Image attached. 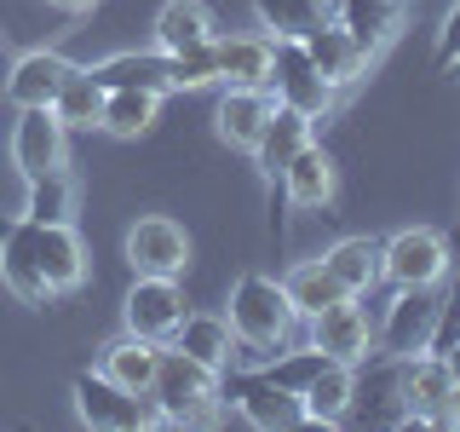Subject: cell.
<instances>
[{"instance_id": "cell-1", "label": "cell", "mask_w": 460, "mask_h": 432, "mask_svg": "<svg viewBox=\"0 0 460 432\" xmlns=\"http://www.w3.org/2000/svg\"><path fill=\"white\" fill-rule=\"evenodd\" d=\"M225 317L230 328H236L242 346H253V352H282L288 340H294V300H288V288L277 277H265V271H242L236 283H230V300H225Z\"/></svg>"}, {"instance_id": "cell-2", "label": "cell", "mask_w": 460, "mask_h": 432, "mask_svg": "<svg viewBox=\"0 0 460 432\" xmlns=\"http://www.w3.org/2000/svg\"><path fill=\"white\" fill-rule=\"evenodd\" d=\"M150 403H155V421H167V427H208L219 415V369L184 357L179 346H162Z\"/></svg>"}, {"instance_id": "cell-3", "label": "cell", "mask_w": 460, "mask_h": 432, "mask_svg": "<svg viewBox=\"0 0 460 432\" xmlns=\"http://www.w3.org/2000/svg\"><path fill=\"white\" fill-rule=\"evenodd\" d=\"M397 403L402 427H460V386L449 364H443V352H409L397 369Z\"/></svg>"}, {"instance_id": "cell-4", "label": "cell", "mask_w": 460, "mask_h": 432, "mask_svg": "<svg viewBox=\"0 0 460 432\" xmlns=\"http://www.w3.org/2000/svg\"><path fill=\"white\" fill-rule=\"evenodd\" d=\"M455 254L438 225H402L380 242V283L392 288H443Z\"/></svg>"}, {"instance_id": "cell-5", "label": "cell", "mask_w": 460, "mask_h": 432, "mask_svg": "<svg viewBox=\"0 0 460 432\" xmlns=\"http://www.w3.org/2000/svg\"><path fill=\"white\" fill-rule=\"evenodd\" d=\"M69 398H75V415L81 427L93 432H138V427H155V403L115 386L104 369H81L69 381Z\"/></svg>"}, {"instance_id": "cell-6", "label": "cell", "mask_w": 460, "mask_h": 432, "mask_svg": "<svg viewBox=\"0 0 460 432\" xmlns=\"http://www.w3.org/2000/svg\"><path fill=\"white\" fill-rule=\"evenodd\" d=\"M121 254L133 266V277H184L190 266V230L167 213H144V220L127 225Z\"/></svg>"}, {"instance_id": "cell-7", "label": "cell", "mask_w": 460, "mask_h": 432, "mask_svg": "<svg viewBox=\"0 0 460 432\" xmlns=\"http://www.w3.org/2000/svg\"><path fill=\"white\" fill-rule=\"evenodd\" d=\"M438 328H443L438 288H397V300L385 306L380 323H374V346H380L385 357H409V352H426Z\"/></svg>"}, {"instance_id": "cell-8", "label": "cell", "mask_w": 460, "mask_h": 432, "mask_svg": "<svg viewBox=\"0 0 460 432\" xmlns=\"http://www.w3.org/2000/svg\"><path fill=\"white\" fill-rule=\"evenodd\" d=\"M270 86H277V104L299 110L305 122H323L334 110V86L323 81V69L311 64L305 40H277V58H270Z\"/></svg>"}, {"instance_id": "cell-9", "label": "cell", "mask_w": 460, "mask_h": 432, "mask_svg": "<svg viewBox=\"0 0 460 432\" xmlns=\"http://www.w3.org/2000/svg\"><path fill=\"white\" fill-rule=\"evenodd\" d=\"M12 167H18V179H35V173L47 167H64L69 156V127L52 115V104H23L18 122H12Z\"/></svg>"}, {"instance_id": "cell-10", "label": "cell", "mask_w": 460, "mask_h": 432, "mask_svg": "<svg viewBox=\"0 0 460 432\" xmlns=\"http://www.w3.org/2000/svg\"><path fill=\"white\" fill-rule=\"evenodd\" d=\"M184 323V288L179 277H133L121 300V328L127 335H144V340H172V328Z\"/></svg>"}, {"instance_id": "cell-11", "label": "cell", "mask_w": 460, "mask_h": 432, "mask_svg": "<svg viewBox=\"0 0 460 432\" xmlns=\"http://www.w3.org/2000/svg\"><path fill=\"white\" fill-rule=\"evenodd\" d=\"M311 346L328 352V357H340V364H368L374 357V323H368V311L357 306V294L334 300L328 311L311 317Z\"/></svg>"}, {"instance_id": "cell-12", "label": "cell", "mask_w": 460, "mask_h": 432, "mask_svg": "<svg viewBox=\"0 0 460 432\" xmlns=\"http://www.w3.org/2000/svg\"><path fill=\"white\" fill-rule=\"evenodd\" d=\"M305 52H311V64L323 69V81L334 86V93H340V86H351V81H363L368 64H374V52L340 18H323V23H316L311 35H305Z\"/></svg>"}, {"instance_id": "cell-13", "label": "cell", "mask_w": 460, "mask_h": 432, "mask_svg": "<svg viewBox=\"0 0 460 432\" xmlns=\"http://www.w3.org/2000/svg\"><path fill=\"white\" fill-rule=\"evenodd\" d=\"M270 110H277V93H270V86H225L219 110H213V133H219L230 150L253 156V144H259V133H265V122H270Z\"/></svg>"}, {"instance_id": "cell-14", "label": "cell", "mask_w": 460, "mask_h": 432, "mask_svg": "<svg viewBox=\"0 0 460 432\" xmlns=\"http://www.w3.org/2000/svg\"><path fill=\"white\" fill-rule=\"evenodd\" d=\"M0 283L23 306H47V277L35 266V220H0Z\"/></svg>"}, {"instance_id": "cell-15", "label": "cell", "mask_w": 460, "mask_h": 432, "mask_svg": "<svg viewBox=\"0 0 460 432\" xmlns=\"http://www.w3.org/2000/svg\"><path fill=\"white\" fill-rule=\"evenodd\" d=\"M35 266L47 277V294H75L86 283V242L75 225H35Z\"/></svg>"}, {"instance_id": "cell-16", "label": "cell", "mask_w": 460, "mask_h": 432, "mask_svg": "<svg viewBox=\"0 0 460 432\" xmlns=\"http://www.w3.org/2000/svg\"><path fill=\"white\" fill-rule=\"evenodd\" d=\"M69 69H75V64H69L58 47H29V52L12 58V69H6V98H12L18 110H23V104H52Z\"/></svg>"}, {"instance_id": "cell-17", "label": "cell", "mask_w": 460, "mask_h": 432, "mask_svg": "<svg viewBox=\"0 0 460 432\" xmlns=\"http://www.w3.org/2000/svg\"><path fill=\"white\" fill-rule=\"evenodd\" d=\"M351 403H357V364L328 357L305 381V392H299V415H305V427H334L351 415Z\"/></svg>"}, {"instance_id": "cell-18", "label": "cell", "mask_w": 460, "mask_h": 432, "mask_svg": "<svg viewBox=\"0 0 460 432\" xmlns=\"http://www.w3.org/2000/svg\"><path fill=\"white\" fill-rule=\"evenodd\" d=\"M270 58H277V40L265 29H253V35H213V64H219L225 86H270Z\"/></svg>"}, {"instance_id": "cell-19", "label": "cell", "mask_w": 460, "mask_h": 432, "mask_svg": "<svg viewBox=\"0 0 460 432\" xmlns=\"http://www.w3.org/2000/svg\"><path fill=\"white\" fill-rule=\"evenodd\" d=\"M277 191L288 196V208H328L334 202V191H340V167H334V156L323 150V144H305V150L288 162V173H282V184Z\"/></svg>"}, {"instance_id": "cell-20", "label": "cell", "mask_w": 460, "mask_h": 432, "mask_svg": "<svg viewBox=\"0 0 460 432\" xmlns=\"http://www.w3.org/2000/svg\"><path fill=\"white\" fill-rule=\"evenodd\" d=\"M98 369H104L115 386L150 398L155 369H162V340H144V335H127V328H121V335H115L104 352H98Z\"/></svg>"}, {"instance_id": "cell-21", "label": "cell", "mask_w": 460, "mask_h": 432, "mask_svg": "<svg viewBox=\"0 0 460 432\" xmlns=\"http://www.w3.org/2000/svg\"><path fill=\"white\" fill-rule=\"evenodd\" d=\"M311 144V122L299 110H288V104H277L270 110V122H265V133H259V144H253V162H259V173H265V184L277 191L282 184V173H288V162H294L299 150Z\"/></svg>"}, {"instance_id": "cell-22", "label": "cell", "mask_w": 460, "mask_h": 432, "mask_svg": "<svg viewBox=\"0 0 460 432\" xmlns=\"http://www.w3.org/2000/svg\"><path fill=\"white\" fill-rule=\"evenodd\" d=\"M184 357H196V364L208 369H230V352H236V328H230V317H213V311H184V323L172 328V340Z\"/></svg>"}, {"instance_id": "cell-23", "label": "cell", "mask_w": 460, "mask_h": 432, "mask_svg": "<svg viewBox=\"0 0 460 432\" xmlns=\"http://www.w3.org/2000/svg\"><path fill=\"white\" fill-rule=\"evenodd\" d=\"M340 23L380 58L402 35V23H409V0H340Z\"/></svg>"}, {"instance_id": "cell-24", "label": "cell", "mask_w": 460, "mask_h": 432, "mask_svg": "<svg viewBox=\"0 0 460 432\" xmlns=\"http://www.w3.org/2000/svg\"><path fill=\"white\" fill-rule=\"evenodd\" d=\"M155 110H162V93H144V86H104L98 127H104L110 139H144L155 127Z\"/></svg>"}, {"instance_id": "cell-25", "label": "cell", "mask_w": 460, "mask_h": 432, "mask_svg": "<svg viewBox=\"0 0 460 432\" xmlns=\"http://www.w3.org/2000/svg\"><path fill=\"white\" fill-rule=\"evenodd\" d=\"M150 29H155V47L162 52H190V47H208L213 40V12L201 0H162Z\"/></svg>"}, {"instance_id": "cell-26", "label": "cell", "mask_w": 460, "mask_h": 432, "mask_svg": "<svg viewBox=\"0 0 460 432\" xmlns=\"http://www.w3.org/2000/svg\"><path fill=\"white\" fill-rule=\"evenodd\" d=\"M236 410H242V421L248 427H265V432H277V427H299L305 415H299V398L294 392H277L270 381H259V374H242V386H236Z\"/></svg>"}, {"instance_id": "cell-27", "label": "cell", "mask_w": 460, "mask_h": 432, "mask_svg": "<svg viewBox=\"0 0 460 432\" xmlns=\"http://www.w3.org/2000/svg\"><path fill=\"white\" fill-rule=\"evenodd\" d=\"M29 184V202H23V220H35V225H69L75 220V179H69V167H47V173H35V179H23Z\"/></svg>"}, {"instance_id": "cell-28", "label": "cell", "mask_w": 460, "mask_h": 432, "mask_svg": "<svg viewBox=\"0 0 460 432\" xmlns=\"http://www.w3.org/2000/svg\"><path fill=\"white\" fill-rule=\"evenodd\" d=\"M323 259H328V271L345 283V294H357V300L380 283V237H340Z\"/></svg>"}, {"instance_id": "cell-29", "label": "cell", "mask_w": 460, "mask_h": 432, "mask_svg": "<svg viewBox=\"0 0 460 432\" xmlns=\"http://www.w3.org/2000/svg\"><path fill=\"white\" fill-rule=\"evenodd\" d=\"M282 288H288V300H294L299 317H316V311L334 306V300H351V294H345V283L328 271V259H299V266L282 277Z\"/></svg>"}, {"instance_id": "cell-30", "label": "cell", "mask_w": 460, "mask_h": 432, "mask_svg": "<svg viewBox=\"0 0 460 432\" xmlns=\"http://www.w3.org/2000/svg\"><path fill=\"white\" fill-rule=\"evenodd\" d=\"M253 18L270 40H305L328 18V0H253Z\"/></svg>"}, {"instance_id": "cell-31", "label": "cell", "mask_w": 460, "mask_h": 432, "mask_svg": "<svg viewBox=\"0 0 460 432\" xmlns=\"http://www.w3.org/2000/svg\"><path fill=\"white\" fill-rule=\"evenodd\" d=\"M98 110H104V86L86 76V64H75L64 76V86H58V98H52V115L64 127H98Z\"/></svg>"}, {"instance_id": "cell-32", "label": "cell", "mask_w": 460, "mask_h": 432, "mask_svg": "<svg viewBox=\"0 0 460 432\" xmlns=\"http://www.w3.org/2000/svg\"><path fill=\"white\" fill-rule=\"evenodd\" d=\"M323 364H328V352H316V346H299V352H288V346H282V352L265 357L253 374H259V381H270L277 392H294V398H299V392H305V381H311Z\"/></svg>"}, {"instance_id": "cell-33", "label": "cell", "mask_w": 460, "mask_h": 432, "mask_svg": "<svg viewBox=\"0 0 460 432\" xmlns=\"http://www.w3.org/2000/svg\"><path fill=\"white\" fill-rule=\"evenodd\" d=\"M431 58H438V69H443V76H455V81H460V0H455L449 12H443L438 40H431Z\"/></svg>"}, {"instance_id": "cell-34", "label": "cell", "mask_w": 460, "mask_h": 432, "mask_svg": "<svg viewBox=\"0 0 460 432\" xmlns=\"http://www.w3.org/2000/svg\"><path fill=\"white\" fill-rule=\"evenodd\" d=\"M47 6H58V12H69V18H81V12H93L98 0H47Z\"/></svg>"}, {"instance_id": "cell-35", "label": "cell", "mask_w": 460, "mask_h": 432, "mask_svg": "<svg viewBox=\"0 0 460 432\" xmlns=\"http://www.w3.org/2000/svg\"><path fill=\"white\" fill-rule=\"evenodd\" d=\"M443 364H449V374H455V386H460V335L443 346Z\"/></svg>"}]
</instances>
